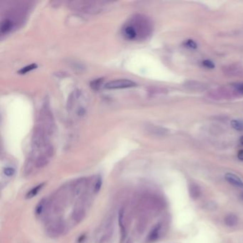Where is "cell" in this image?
Instances as JSON below:
<instances>
[{
  "instance_id": "obj_1",
  "label": "cell",
  "mask_w": 243,
  "mask_h": 243,
  "mask_svg": "<svg viewBox=\"0 0 243 243\" xmlns=\"http://www.w3.org/2000/svg\"><path fill=\"white\" fill-rule=\"evenodd\" d=\"M151 30L148 19L143 15L136 14L124 24L121 33L128 40H136L147 36Z\"/></svg>"
},
{
  "instance_id": "obj_2",
  "label": "cell",
  "mask_w": 243,
  "mask_h": 243,
  "mask_svg": "<svg viewBox=\"0 0 243 243\" xmlns=\"http://www.w3.org/2000/svg\"><path fill=\"white\" fill-rule=\"evenodd\" d=\"M66 229V225L62 220L56 219L49 221L46 225L45 232L48 236L52 238H56L61 236Z\"/></svg>"
},
{
  "instance_id": "obj_3",
  "label": "cell",
  "mask_w": 243,
  "mask_h": 243,
  "mask_svg": "<svg viewBox=\"0 0 243 243\" xmlns=\"http://www.w3.org/2000/svg\"><path fill=\"white\" fill-rule=\"evenodd\" d=\"M86 198H83L79 200L74 206L71 213V218L76 223H80L86 215Z\"/></svg>"
},
{
  "instance_id": "obj_4",
  "label": "cell",
  "mask_w": 243,
  "mask_h": 243,
  "mask_svg": "<svg viewBox=\"0 0 243 243\" xmlns=\"http://www.w3.org/2000/svg\"><path fill=\"white\" fill-rule=\"evenodd\" d=\"M136 86V83L129 79H116L107 83L105 85V88L107 89H121L134 87Z\"/></svg>"
},
{
  "instance_id": "obj_5",
  "label": "cell",
  "mask_w": 243,
  "mask_h": 243,
  "mask_svg": "<svg viewBox=\"0 0 243 243\" xmlns=\"http://www.w3.org/2000/svg\"><path fill=\"white\" fill-rule=\"evenodd\" d=\"M225 178L226 180H227L229 183L232 185V186L240 187V188H243V182L242 181V180L240 179L237 175H235L234 173H226Z\"/></svg>"
},
{
  "instance_id": "obj_6",
  "label": "cell",
  "mask_w": 243,
  "mask_h": 243,
  "mask_svg": "<svg viewBox=\"0 0 243 243\" xmlns=\"http://www.w3.org/2000/svg\"><path fill=\"white\" fill-rule=\"evenodd\" d=\"M14 26V23L12 21L10 20V19L8 18L4 19L2 21V24H1V33L2 34L8 33L12 29Z\"/></svg>"
},
{
  "instance_id": "obj_7",
  "label": "cell",
  "mask_w": 243,
  "mask_h": 243,
  "mask_svg": "<svg viewBox=\"0 0 243 243\" xmlns=\"http://www.w3.org/2000/svg\"><path fill=\"white\" fill-rule=\"evenodd\" d=\"M48 206H49V202L47 201V200L46 198H43L42 200L38 202L37 207H36L35 214L37 216H41L43 215V213L47 210Z\"/></svg>"
},
{
  "instance_id": "obj_8",
  "label": "cell",
  "mask_w": 243,
  "mask_h": 243,
  "mask_svg": "<svg viewBox=\"0 0 243 243\" xmlns=\"http://www.w3.org/2000/svg\"><path fill=\"white\" fill-rule=\"evenodd\" d=\"M124 210L121 209V210L119 213V227L121 228V240L123 241L126 236V229H125L124 226Z\"/></svg>"
},
{
  "instance_id": "obj_9",
  "label": "cell",
  "mask_w": 243,
  "mask_h": 243,
  "mask_svg": "<svg viewBox=\"0 0 243 243\" xmlns=\"http://www.w3.org/2000/svg\"><path fill=\"white\" fill-rule=\"evenodd\" d=\"M160 230V225H157L151 230L148 236V240L149 242H155L159 237V233Z\"/></svg>"
},
{
  "instance_id": "obj_10",
  "label": "cell",
  "mask_w": 243,
  "mask_h": 243,
  "mask_svg": "<svg viewBox=\"0 0 243 243\" xmlns=\"http://www.w3.org/2000/svg\"><path fill=\"white\" fill-rule=\"evenodd\" d=\"M237 217L234 214H230L227 216H226L225 219V223L229 227H233V226L236 225L237 223Z\"/></svg>"
},
{
  "instance_id": "obj_11",
  "label": "cell",
  "mask_w": 243,
  "mask_h": 243,
  "mask_svg": "<svg viewBox=\"0 0 243 243\" xmlns=\"http://www.w3.org/2000/svg\"><path fill=\"white\" fill-rule=\"evenodd\" d=\"M44 183L39 184V185H38L37 186L34 187V188H32V190H30V191L27 192V194L26 195V199H31V198H34V196H37V195L38 194V192H39L41 190H42L43 186H44Z\"/></svg>"
},
{
  "instance_id": "obj_12",
  "label": "cell",
  "mask_w": 243,
  "mask_h": 243,
  "mask_svg": "<svg viewBox=\"0 0 243 243\" xmlns=\"http://www.w3.org/2000/svg\"><path fill=\"white\" fill-rule=\"evenodd\" d=\"M200 190L198 185H191L190 186V195L192 198H197L199 196Z\"/></svg>"
},
{
  "instance_id": "obj_13",
  "label": "cell",
  "mask_w": 243,
  "mask_h": 243,
  "mask_svg": "<svg viewBox=\"0 0 243 243\" xmlns=\"http://www.w3.org/2000/svg\"><path fill=\"white\" fill-rule=\"evenodd\" d=\"M231 126L234 129L239 131H243V121L240 120H233L231 121Z\"/></svg>"
},
{
  "instance_id": "obj_14",
  "label": "cell",
  "mask_w": 243,
  "mask_h": 243,
  "mask_svg": "<svg viewBox=\"0 0 243 243\" xmlns=\"http://www.w3.org/2000/svg\"><path fill=\"white\" fill-rule=\"evenodd\" d=\"M37 64H32L29 65V66H26L25 67H24V68L21 69L19 71V73L21 74H25L26 73H27V72H29V71L34 70V69H35L36 68H37Z\"/></svg>"
},
{
  "instance_id": "obj_15",
  "label": "cell",
  "mask_w": 243,
  "mask_h": 243,
  "mask_svg": "<svg viewBox=\"0 0 243 243\" xmlns=\"http://www.w3.org/2000/svg\"><path fill=\"white\" fill-rule=\"evenodd\" d=\"M15 173V169L11 167H7L4 169V174L7 177L13 176Z\"/></svg>"
},
{
  "instance_id": "obj_16",
  "label": "cell",
  "mask_w": 243,
  "mask_h": 243,
  "mask_svg": "<svg viewBox=\"0 0 243 243\" xmlns=\"http://www.w3.org/2000/svg\"><path fill=\"white\" fill-rule=\"evenodd\" d=\"M101 186H102V180L101 178V177H99L98 178L97 180H96V183L94 185V187H93V191H94L95 192H98L100 191Z\"/></svg>"
},
{
  "instance_id": "obj_17",
  "label": "cell",
  "mask_w": 243,
  "mask_h": 243,
  "mask_svg": "<svg viewBox=\"0 0 243 243\" xmlns=\"http://www.w3.org/2000/svg\"><path fill=\"white\" fill-rule=\"evenodd\" d=\"M185 45H186L187 47L191 48V49H196L197 48V44H196V42H193V41L191 39L187 40V42L185 43Z\"/></svg>"
},
{
  "instance_id": "obj_18",
  "label": "cell",
  "mask_w": 243,
  "mask_h": 243,
  "mask_svg": "<svg viewBox=\"0 0 243 243\" xmlns=\"http://www.w3.org/2000/svg\"><path fill=\"white\" fill-rule=\"evenodd\" d=\"M203 64L204 65V66H205L208 69H213L214 67H215V64L212 61H209V60H205V61H203Z\"/></svg>"
},
{
  "instance_id": "obj_19",
  "label": "cell",
  "mask_w": 243,
  "mask_h": 243,
  "mask_svg": "<svg viewBox=\"0 0 243 243\" xmlns=\"http://www.w3.org/2000/svg\"><path fill=\"white\" fill-rule=\"evenodd\" d=\"M237 158L240 160H243V150H240L237 153Z\"/></svg>"
},
{
  "instance_id": "obj_20",
  "label": "cell",
  "mask_w": 243,
  "mask_h": 243,
  "mask_svg": "<svg viewBox=\"0 0 243 243\" xmlns=\"http://www.w3.org/2000/svg\"><path fill=\"white\" fill-rule=\"evenodd\" d=\"M237 89L239 90L241 92H243V84H241V85H239L237 86Z\"/></svg>"
},
{
  "instance_id": "obj_21",
  "label": "cell",
  "mask_w": 243,
  "mask_h": 243,
  "mask_svg": "<svg viewBox=\"0 0 243 243\" xmlns=\"http://www.w3.org/2000/svg\"><path fill=\"white\" fill-rule=\"evenodd\" d=\"M240 143H241L242 145H243V136H242L241 138H240Z\"/></svg>"
}]
</instances>
